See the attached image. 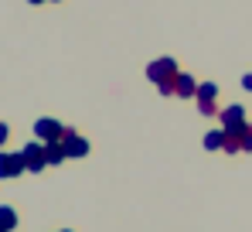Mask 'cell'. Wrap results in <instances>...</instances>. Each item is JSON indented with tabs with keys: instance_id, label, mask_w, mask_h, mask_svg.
<instances>
[{
	"instance_id": "cell-5",
	"label": "cell",
	"mask_w": 252,
	"mask_h": 232,
	"mask_svg": "<svg viewBox=\"0 0 252 232\" xmlns=\"http://www.w3.org/2000/svg\"><path fill=\"white\" fill-rule=\"evenodd\" d=\"M3 137H7V130H3V126H0V144H3Z\"/></svg>"
},
{
	"instance_id": "cell-2",
	"label": "cell",
	"mask_w": 252,
	"mask_h": 232,
	"mask_svg": "<svg viewBox=\"0 0 252 232\" xmlns=\"http://www.w3.org/2000/svg\"><path fill=\"white\" fill-rule=\"evenodd\" d=\"M17 164H21L17 157H0V174H17V171H21Z\"/></svg>"
},
{
	"instance_id": "cell-4",
	"label": "cell",
	"mask_w": 252,
	"mask_h": 232,
	"mask_svg": "<svg viewBox=\"0 0 252 232\" xmlns=\"http://www.w3.org/2000/svg\"><path fill=\"white\" fill-rule=\"evenodd\" d=\"M194 92V82L191 78H181V96H191Z\"/></svg>"
},
{
	"instance_id": "cell-1",
	"label": "cell",
	"mask_w": 252,
	"mask_h": 232,
	"mask_svg": "<svg viewBox=\"0 0 252 232\" xmlns=\"http://www.w3.org/2000/svg\"><path fill=\"white\" fill-rule=\"evenodd\" d=\"M150 76L160 78V89L164 92H170V76H174V62H157L154 69H150Z\"/></svg>"
},
{
	"instance_id": "cell-3",
	"label": "cell",
	"mask_w": 252,
	"mask_h": 232,
	"mask_svg": "<svg viewBox=\"0 0 252 232\" xmlns=\"http://www.w3.org/2000/svg\"><path fill=\"white\" fill-rule=\"evenodd\" d=\"M38 133H44V137H48V133H58V126H55L51 119H41V123H38Z\"/></svg>"
}]
</instances>
